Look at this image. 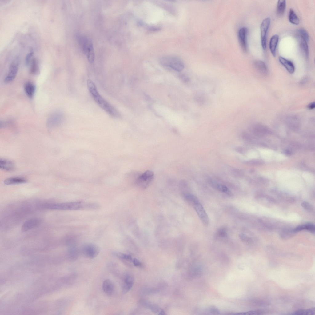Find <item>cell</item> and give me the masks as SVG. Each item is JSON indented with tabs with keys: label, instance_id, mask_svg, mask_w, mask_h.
Here are the masks:
<instances>
[{
	"label": "cell",
	"instance_id": "6da1fadb",
	"mask_svg": "<svg viewBox=\"0 0 315 315\" xmlns=\"http://www.w3.org/2000/svg\"><path fill=\"white\" fill-rule=\"evenodd\" d=\"M43 206L46 209L61 210H93L99 208V205L97 203L81 201L47 203Z\"/></svg>",
	"mask_w": 315,
	"mask_h": 315
},
{
	"label": "cell",
	"instance_id": "7a4b0ae2",
	"mask_svg": "<svg viewBox=\"0 0 315 315\" xmlns=\"http://www.w3.org/2000/svg\"><path fill=\"white\" fill-rule=\"evenodd\" d=\"M87 84L90 93L98 105L111 117L116 118H120L121 117L120 113L100 95L93 81L88 79Z\"/></svg>",
	"mask_w": 315,
	"mask_h": 315
},
{
	"label": "cell",
	"instance_id": "3957f363",
	"mask_svg": "<svg viewBox=\"0 0 315 315\" xmlns=\"http://www.w3.org/2000/svg\"><path fill=\"white\" fill-rule=\"evenodd\" d=\"M78 40L90 63H93L94 59V52L93 45L91 40L87 37L83 35H79Z\"/></svg>",
	"mask_w": 315,
	"mask_h": 315
},
{
	"label": "cell",
	"instance_id": "277c9868",
	"mask_svg": "<svg viewBox=\"0 0 315 315\" xmlns=\"http://www.w3.org/2000/svg\"><path fill=\"white\" fill-rule=\"evenodd\" d=\"M160 62L163 65L169 67L174 70L180 71L184 68L182 61L178 57L173 56H167L162 57Z\"/></svg>",
	"mask_w": 315,
	"mask_h": 315
},
{
	"label": "cell",
	"instance_id": "5b68a950",
	"mask_svg": "<svg viewBox=\"0 0 315 315\" xmlns=\"http://www.w3.org/2000/svg\"><path fill=\"white\" fill-rule=\"evenodd\" d=\"M81 251L86 257L93 259L100 252V248L98 246L94 244L89 243L83 245Z\"/></svg>",
	"mask_w": 315,
	"mask_h": 315
},
{
	"label": "cell",
	"instance_id": "8992f818",
	"mask_svg": "<svg viewBox=\"0 0 315 315\" xmlns=\"http://www.w3.org/2000/svg\"><path fill=\"white\" fill-rule=\"evenodd\" d=\"M154 177L153 172L147 170L139 176L136 179L135 184L139 187L145 189L152 181Z\"/></svg>",
	"mask_w": 315,
	"mask_h": 315
},
{
	"label": "cell",
	"instance_id": "52a82bcc",
	"mask_svg": "<svg viewBox=\"0 0 315 315\" xmlns=\"http://www.w3.org/2000/svg\"><path fill=\"white\" fill-rule=\"evenodd\" d=\"M270 23V19L269 17H267L263 20L261 25V45L263 50H265L266 48L267 34Z\"/></svg>",
	"mask_w": 315,
	"mask_h": 315
},
{
	"label": "cell",
	"instance_id": "ba28073f",
	"mask_svg": "<svg viewBox=\"0 0 315 315\" xmlns=\"http://www.w3.org/2000/svg\"><path fill=\"white\" fill-rule=\"evenodd\" d=\"M63 119V116L61 113L54 112L49 117L47 122V126L50 128L56 127L61 124Z\"/></svg>",
	"mask_w": 315,
	"mask_h": 315
},
{
	"label": "cell",
	"instance_id": "9c48e42d",
	"mask_svg": "<svg viewBox=\"0 0 315 315\" xmlns=\"http://www.w3.org/2000/svg\"><path fill=\"white\" fill-rule=\"evenodd\" d=\"M199 218L204 225L207 226L209 223V219L205 211L200 202L193 205Z\"/></svg>",
	"mask_w": 315,
	"mask_h": 315
},
{
	"label": "cell",
	"instance_id": "30bf717a",
	"mask_svg": "<svg viewBox=\"0 0 315 315\" xmlns=\"http://www.w3.org/2000/svg\"><path fill=\"white\" fill-rule=\"evenodd\" d=\"M18 68V64L17 62H13L10 65L7 74L4 79V82L9 83L14 79L17 74Z\"/></svg>",
	"mask_w": 315,
	"mask_h": 315
},
{
	"label": "cell",
	"instance_id": "8fae6325",
	"mask_svg": "<svg viewBox=\"0 0 315 315\" xmlns=\"http://www.w3.org/2000/svg\"><path fill=\"white\" fill-rule=\"evenodd\" d=\"M248 30L245 27L241 28L238 32L239 40L241 46L245 51L247 50V35Z\"/></svg>",
	"mask_w": 315,
	"mask_h": 315
},
{
	"label": "cell",
	"instance_id": "7c38bea8",
	"mask_svg": "<svg viewBox=\"0 0 315 315\" xmlns=\"http://www.w3.org/2000/svg\"><path fill=\"white\" fill-rule=\"evenodd\" d=\"M41 223V220L39 219L35 218L30 219L26 221L23 224L21 230L23 232L26 231L37 227Z\"/></svg>",
	"mask_w": 315,
	"mask_h": 315
},
{
	"label": "cell",
	"instance_id": "4fadbf2b",
	"mask_svg": "<svg viewBox=\"0 0 315 315\" xmlns=\"http://www.w3.org/2000/svg\"><path fill=\"white\" fill-rule=\"evenodd\" d=\"M102 289L107 295H111L114 291V284L111 280L109 279L105 280L103 283Z\"/></svg>",
	"mask_w": 315,
	"mask_h": 315
},
{
	"label": "cell",
	"instance_id": "5bb4252c",
	"mask_svg": "<svg viewBox=\"0 0 315 315\" xmlns=\"http://www.w3.org/2000/svg\"><path fill=\"white\" fill-rule=\"evenodd\" d=\"M278 60L280 63L290 73H293L295 70L293 62L281 56H279Z\"/></svg>",
	"mask_w": 315,
	"mask_h": 315
},
{
	"label": "cell",
	"instance_id": "9a60e30c",
	"mask_svg": "<svg viewBox=\"0 0 315 315\" xmlns=\"http://www.w3.org/2000/svg\"><path fill=\"white\" fill-rule=\"evenodd\" d=\"M297 38L298 39L301 51L305 58L307 59L308 58L309 56V50L307 42L301 37L297 36Z\"/></svg>",
	"mask_w": 315,
	"mask_h": 315
},
{
	"label": "cell",
	"instance_id": "2e32d148",
	"mask_svg": "<svg viewBox=\"0 0 315 315\" xmlns=\"http://www.w3.org/2000/svg\"><path fill=\"white\" fill-rule=\"evenodd\" d=\"M279 39L277 34L273 35L270 38L269 42V48L272 55L274 57L276 55V51Z\"/></svg>",
	"mask_w": 315,
	"mask_h": 315
},
{
	"label": "cell",
	"instance_id": "e0dca14e",
	"mask_svg": "<svg viewBox=\"0 0 315 315\" xmlns=\"http://www.w3.org/2000/svg\"><path fill=\"white\" fill-rule=\"evenodd\" d=\"M0 168L2 169L5 170L11 171L14 169V163L10 161L4 159H0Z\"/></svg>",
	"mask_w": 315,
	"mask_h": 315
},
{
	"label": "cell",
	"instance_id": "ac0fdd59",
	"mask_svg": "<svg viewBox=\"0 0 315 315\" xmlns=\"http://www.w3.org/2000/svg\"><path fill=\"white\" fill-rule=\"evenodd\" d=\"M27 181V180L24 178L12 177L6 179L4 180V183L6 185H9L24 183Z\"/></svg>",
	"mask_w": 315,
	"mask_h": 315
},
{
	"label": "cell",
	"instance_id": "d6986e66",
	"mask_svg": "<svg viewBox=\"0 0 315 315\" xmlns=\"http://www.w3.org/2000/svg\"><path fill=\"white\" fill-rule=\"evenodd\" d=\"M134 283L133 279L130 275L126 276L124 280L122 291L123 293L128 291L132 287Z\"/></svg>",
	"mask_w": 315,
	"mask_h": 315
},
{
	"label": "cell",
	"instance_id": "ffe728a7",
	"mask_svg": "<svg viewBox=\"0 0 315 315\" xmlns=\"http://www.w3.org/2000/svg\"><path fill=\"white\" fill-rule=\"evenodd\" d=\"M253 131L254 133L259 136L263 135L270 132L268 128L263 125H256L253 128Z\"/></svg>",
	"mask_w": 315,
	"mask_h": 315
},
{
	"label": "cell",
	"instance_id": "44dd1931",
	"mask_svg": "<svg viewBox=\"0 0 315 315\" xmlns=\"http://www.w3.org/2000/svg\"><path fill=\"white\" fill-rule=\"evenodd\" d=\"M254 65L255 67L261 74L265 75L267 74V68L264 62L261 60H257L255 62Z\"/></svg>",
	"mask_w": 315,
	"mask_h": 315
},
{
	"label": "cell",
	"instance_id": "7402d4cb",
	"mask_svg": "<svg viewBox=\"0 0 315 315\" xmlns=\"http://www.w3.org/2000/svg\"><path fill=\"white\" fill-rule=\"evenodd\" d=\"M35 86L32 83L29 82L24 85V90L27 95L29 98L33 97L35 91Z\"/></svg>",
	"mask_w": 315,
	"mask_h": 315
},
{
	"label": "cell",
	"instance_id": "603a6c76",
	"mask_svg": "<svg viewBox=\"0 0 315 315\" xmlns=\"http://www.w3.org/2000/svg\"><path fill=\"white\" fill-rule=\"evenodd\" d=\"M286 7V1L279 0L278 1L277 5V15L281 16L284 14Z\"/></svg>",
	"mask_w": 315,
	"mask_h": 315
},
{
	"label": "cell",
	"instance_id": "cb8c5ba5",
	"mask_svg": "<svg viewBox=\"0 0 315 315\" xmlns=\"http://www.w3.org/2000/svg\"><path fill=\"white\" fill-rule=\"evenodd\" d=\"M289 19L290 23L295 25L299 24L300 22L299 18L292 8L290 9L289 11Z\"/></svg>",
	"mask_w": 315,
	"mask_h": 315
},
{
	"label": "cell",
	"instance_id": "d4e9b609",
	"mask_svg": "<svg viewBox=\"0 0 315 315\" xmlns=\"http://www.w3.org/2000/svg\"><path fill=\"white\" fill-rule=\"evenodd\" d=\"M297 36L301 37L307 42L309 40V35L308 32L304 28H301L298 29L296 31Z\"/></svg>",
	"mask_w": 315,
	"mask_h": 315
},
{
	"label": "cell",
	"instance_id": "484cf974",
	"mask_svg": "<svg viewBox=\"0 0 315 315\" xmlns=\"http://www.w3.org/2000/svg\"><path fill=\"white\" fill-rule=\"evenodd\" d=\"M185 200L192 206L196 203L199 202L197 198L193 194L187 193L184 195Z\"/></svg>",
	"mask_w": 315,
	"mask_h": 315
},
{
	"label": "cell",
	"instance_id": "4316f807",
	"mask_svg": "<svg viewBox=\"0 0 315 315\" xmlns=\"http://www.w3.org/2000/svg\"><path fill=\"white\" fill-rule=\"evenodd\" d=\"M315 312L314 308L307 309H301L297 310L293 313L294 315H307L313 314Z\"/></svg>",
	"mask_w": 315,
	"mask_h": 315
},
{
	"label": "cell",
	"instance_id": "83f0119b",
	"mask_svg": "<svg viewBox=\"0 0 315 315\" xmlns=\"http://www.w3.org/2000/svg\"><path fill=\"white\" fill-rule=\"evenodd\" d=\"M38 70V67L37 61L35 59H33L32 62L30 69V73L33 74H36Z\"/></svg>",
	"mask_w": 315,
	"mask_h": 315
},
{
	"label": "cell",
	"instance_id": "f1b7e54d",
	"mask_svg": "<svg viewBox=\"0 0 315 315\" xmlns=\"http://www.w3.org/2000/svg\"><path fill=\"white\" fill-rule=\"evenodd\" d=\"M114 255L118 258L122 259H125L130 261H133L131 255L123 254L120 252H114Z\"/></svg>",
	"mask_w": 315,
	"mask_h": 315
},
{
	"label": "cell",
	"instance_id": "f546056e",
	"mask_svg": "<svg viewBox=\"0 0 315 315\" xmlns=\"http://www.w3.org/2000/svg\"><path fill=\"white\" fill-rule=\"evenodd\" d=\"M216 186V188L219 191L229 195H231L232 194L231 192L225 186L217 184Z\"/></svg>",
	"mask_w": 315,
	"mask_h": 315
},
{
	"label": "cell",
	"instance_id": "4dcf8cb0",
	"mask_svg": "<svg viewBox=\"0 0 315 315\" xmlns=\"http://www.w3.org/2000/svg\"><path fill=\"white\" fill-rule=\"evenodd\" d=\"M304 225L305 229H306L313 233H314L315 227L313 224L309 223L304 224Z\"/></svg>",
	"mask_w": 315,
	"mask_h": 315
},
{
	"label": "cell",
	"instance_id": "1f68e13d",
	"mask_svg": "<svg viewBox=\"0 0 315 315\" xmlns=\"http://www.w3.org/2000/svg\"><path fill=\"white\" fill-rule=\"evenodd\" d=\"M301 206L305 209L308 211L311 212L313 210V208L312 206L309 203L304 201L302 203Z\"/></svg>",
	"mask_w": 315,
	"mask_h": 315
},
{
	"label": "cell",
	"instance_id": "d6a6232c",
	"mask_svg": "<svg viewBox=\"0 0 315 315\" xmlns=\"http://www.w3.org/2000/svg\"><path fill=\"white\" fill-rule=\"evenodd\" d=\"M217 234L219 236L222 237H225L227 236L226 231L224 228L220 229L218 231Z\"/></svg>",
	"mask_w": 315,
	"mask_h": 315
},
{
	"label": "cell",
	"instance_id": "836d02e7",
	"mask_svg": "<svg viewBox=\"0 0 315 315\" xmlns=\"http://www.w3.org/2000/svg\"><path fill=\"white\" fill-rule=\"evenodd\" d=\"M247 163L250 165H259L263 164V161L260 160H253L248 161Z\"/></svg>",
	"mask_w": 315,
	"mask_h": 315
},
{
	"label": "cell",
	"instance_id": "e575fe53",
	"mask_svg": "<svg viewBox=\"0 0 315 315\" xmlns=\"http://www.w3.org/2000/svg\"><path fill=\"white\" fill-rule=\"evenodd\" d=\"M305 229L304 224L300 225L296 227L293 230V233H297Z\"/></svg>",
	"mask_w": 315,
	"mask_h": 315
},
{
	"label": "cell",
	"instance_id": "d590c367",
	"mask_svg": "<svg viewBox=\"0 0 315 315\" xmlns=\"http://www.w3.org/2000/svg\"><path fill=\"white\" fill-rule=\"evenodd\" d=\"M33 55V52H31L28 53L26 58L25 63L26 65L29 64L30 60Z\"/></svg>",
	"mask_w": 315,
	"mask_h": 315
},
{
	"label": "cell",
	"instance_id": "8d00e7d4",
	"mask_svg": "<svg viewBox=\"0 0 315 315\" xmlns=\"http://www.w3.org/2000/svg\"><path fill=\"white\" fill-rule=\"evenodd\" d=\"M239 237L241 240L245 241H248L250 240L249 237L244 233H240L239 234Z\"/></svg>",
	"mask_w": 315,
	"mask_h": 315
},
{
	"label": "cell",
	"instance_id": "74e56055",
	"mask_svg": "<svg viewBox=\"0 0 315 315\" xmlns=\"http://www.w3.org/2000/svg\"><path fill=\"white\" fill-rule=\"evenodd\" d=\"M315 107V103L314 102H312L309 104L307 106V108L309 110H312Z\"/></svg>",
	"mask_w": 315,
	"mask_h": 315
},
{
	"label": "cell",
	"instance_id": "f35d334b",
	"mask_svg": "<svg viewBox=\"0 0 315 315\" xmlns=\"http://www.w3.org/2000/svg\"><path fill=\"white\" fill-rule=\"evenodd\" d=\"M133 262L134 265L136 266H140L141 264L139 261L137 259L134 258L133 260Z\"/></svg>",
	"mask_w": 315,
	"mask_h": 315
},
{
	"label": "cell",
	"instance_id": "ab89813d",
	"mask_svg": "<svg viewBox=\"0 0 315 315\" xmlns=\"http://www.w3.org/2000/svg\"><path fill=\"white\" fill-rule=\"evenodd\" d=\"M284 153L286 155H290L292 154L291 151L289 149H285L283 151Z\"/></svg>",
	"mask_w": 315,
	"mask_h": 315
},
{
	"label": "cell",
	"instance_id": "60d3db41",
	"mask_svg": "<svg viewBox=\"0 0 315 315\" xmlns=\"http://www.w3.org/2000/svg\"><path fill=\"white\" fill-rule=\"evenodd\" d=\"M165 314V313L164 311V310H161L160 311V312L158 314H159V315H160H160H164Z\"/></svg>",
	"mask_w": 315,
	"mask_h": 315
}]
</instances>
